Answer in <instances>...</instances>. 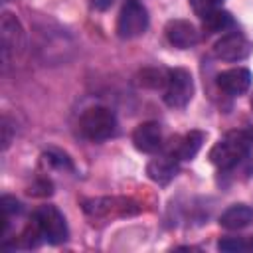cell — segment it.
I'll return each mask as SVG.
<instances>
[{
  "label": "cell",
  "mask_w": 253,
  "mask_h": 253,
  "mask_svg": "<svg viewBox=\"0 0 253 253\" xmlns=\"http://www.w3.org/2000/svg\"><path fill=\"white\" fill-rule=\"evenodd\" d=\"M251 148H253V128L243 126V128L229 130L219 142H215L211 146L208 158L213 166L227 170V168L235 166L243 156H247Z\"/></svg>",
  "instance_id": "6da1fadb"
},
{
  "label": "cell",
  "mask_w": 253,
  "mask_h": 253,
  "mask_svg": "<svg viewBox=\"0 0 253 253\" xmlns=\"http://www.w3.org/2000/svg\"><path fill=\"white\" fill-rule=\"evenodd\" d=\"M79 130L85 138L93 142L107 140L117 130V117L109 107H101V105L89 107L79 119Z\"/></svg>",
  "instance_id": "7a4b0ae2"
},
{
  "label": "cell",
  "mask_w": 253,
  "mask_h": 253,
  "mask_svg": "<svg viewBox=\"0 0 253 253\" xmlns=\"http://www.w3.org/2000/svg\"><path fill=\"white\" fill-rule=\"evenodd\" d=\"M34 219L43 235V239H47L51 245H59L63 241H67L69 237V229H67V221L63 217V213L55 208V206H40L34 211Z\"/></svg>",
  "instance_id": "3957f363"
},
{
  "label": "cell",
  "mask_w": 253,
  "mask_h": 253,
  "mask_svg": "<svg viewBox=\"0 0 253 253\" xmlns=\"http://www.w3.org/2000/svg\"><path fill=\"white\" fill-rule=\"evenodd\" d=\"M194 95V79L192 73L184 67L170 69L168 85L164 89V103L172 109H182L190 103Z\"/></svg>",
  "instance_id": "277c9868"
},
{
  "label": "cell",
  "mask_w": 253,
  "mask_h": 253,
  "mask_svg": "<svg viewBox=\"0 0 253 253\" xmlns=\"http://www.w3.org/2000/svg\"><path fill=\"white\" fill-rule=\"evenodd\" d=\"M148 28V12L138 2H126L117 20V36L123 40L138 38Z\"/></svg>",
  "instance_id": "5b68a950"
},
{
  "label": "cell",
  "mask_w": 253,
  "mask_h": 253,
  "mask_svg": "<svg viewBox=\"0 0 253 253\" xmlns=\"http://www.w3.org/2000/svg\"><path fill=\"white\" fill-rule=\"evenodd\" d=\"M83 210L95 217H109V215H134L138 208L128 198H89L83 200Z\"/></svg>",
  "instance_id": "8992f818"
},
{
  "label": "cell",
  "mask_w": 253,
  "mask_h": 253,
  "mask_svg": "<svg viewBox=\"0 0 253 253\" xmlns=\"http://www.w3.org/2000/svg\"><path fill=\"white\" fill-rule=\"evenodd\" d=\"M253 53V43L239 32L221 36L213 43V55L221 61H243Z\"/></svg>",
  "instance_id": "52a82bcc"
},
{
  "label": "cell",
  "mask_w": 253,
  "mask_h": 253,
  "mask_svg": "<svg viewBox=\"0 0 253 253\" xmlns=\"http://www.w3.org/2000/svg\"><path fill=\"white\" fill-rule=\"evenodd\" d=\"M0 36H2V51H4V57L8 55H20L24 45H26V36H24V28L20 24V20L10 14V12H4L2 14V22H0Z\"/></svg>",
  "instance_id": "ba28073f"
},
{
  "label": "cell",
  "mask_w": 253,
  "mask_h": 253,
  "mask_svg": "<svg viewBox=\"0 0 253 253\" xmlns=\"http://www.w3.org/2000/svg\"><path fill=\"white\" fill-rule=\"evenodd\" d=\"M164 34H166V40L178 49H188V47L196 45L200 40L198 28L190 20H182V18L170 20L164 28Z\"/></svg>",
  "instance_id": "9c48e42d"
},
{
  "label": "cell",
  "mask_w": 253,
  "mask_h": 253,
  "mask_svg": "<svg viewBox=\"0 0 253 253\" xmlns=\"http://www.w3.org/2000/svg\"><path fill=\"white\" fill-rule=\"evenodd\" d=\"M132 144L136 150L144 152V154H154L160 150L162 146V130L160 125L154 121H146L140 123L134 132H132Z\"/></svg>",
  "instance_id": "30bf717a"
},
{
  "label": "cell",
  "mask_w": 253,
  "mask_h": 253,
  "mask_svg": "<svg viewBox=\"0 0 253 253\" xmlns=\"http://www.w3.org/2000/svg\"><path fill=\"white\" fill-rule=\"evenodd\" d=\"M217 85L227 95H243L251 87V71L245 67H231L217 75Z\"/></svg>",
  "instance_id": "8fae6325"
},
{
  "label": "cell",
  "mask_w": 253,
  "mask_h": 253,
  "mask_svg": "<svg viewBox=\"0 0 253 253\" xmlns=\"http://www.w3.org/2000/svg\"><path fill=\"white\" fill-rule=\"evenodd\" d=\"M178 158L170 152L158 156V158H152L146 166V174L152 182L156 184H168L176 174H178Z\"/></svg>",
  "instance_id": "7c38bea8"
},
{
  "label": "cell",
  "mask_w": 253,
  "mask_h": 253,
  "mask_svg": "<svg viewBox=\"0 0 253 253\" xmlns=\"http://www.w3.org/2000/svg\"><path fill=\"white\" fill-rule=\"evenodd\" d=\"M204 140H206V132H202V130H190L184 136L172 140L168 152L174 154L178 160H190V158H194L198 154V150L202 148Z\"/></svg>",
  "instance_id": "4fadbf2b"
},
{
  "label": "cell",
  "mask_w": 253,
  "mask_h": 253,
  "mask_svg": "<svg viewBox=\"0 0 253 253\" xmlns=\"http://www.w3.org/2000/svg\"><path fill=\"white\" fill-rule=\"evenodd\" d=\"M251 223H253V208L245 206V204L229 206L219 215V225L225 229H243Z\"/></svg>",
  "instance_id": "5bb4252c"
},
{
  "label": "cell",
  "mask_w": 253,
  "mask_h": 253,
  "mask_svg": "<svg viewBox=\"0 0 253 253\" xmlns=\"http://www.w3.org/2000/svg\"><path fill=\"white\" fill-rule=\"evenodd\" d=\"M168 75L170 69H162V67H144L136 73V83L140 87L146 89H166L168 85Z\"/></svg>",
  "instance_id": "9a60e30c"
},
{
  "label": "cell",
  "mask_w": 253,
  "mask_h": 253,
  "mask_svg": "<svg viewBox=\"0 0 253 253\" xmlns=\"http://www.w3.org/2000/svg\"><path fill=\"white\" fill-rule=\"evenodd\" d=\"M202 22H204V30H208L210 34H213V32H225L227 28L233 26L231 14L225 12V10H219V8H215V10H213L210 16H206Z\"/></svg>",
  "instance_id": "2e32d148"
},
{
  "label": "cell",
  "mask_w": 253,
  "mask_h": 253,
  "mask_svg": "<svg viewBox=\"0 0 253 253\" xmlns=\"http://www.w3.org/2000/svg\"><path fill=\"white\" fill-rule=\"evenodd\" d=\"M42 162H45L47 166L59 168V170H73V164H71L69 156L63 154V152H57V150L43 152V154H42Z\"/></svg>",
  "instance_id": "e0dca14e"
},
{
  "label": "cell",
  "mask_w": 253,
  "mask_h": 253,
  "mask_svg": "<svg viewBox=\"0 0 253 253\" xmlns=\"http://www.w3.org/2000/svg\"><path fill=\"white\" fill-rule=\"evenodd\" d=\"M217 247L221 251H247L253 249V241L245 237H223L217 241Z\"/></svg>",
  "instance_id": "ac0fdd59"
},
{
  "label": "cell",
  "mask_w": 253,
  "mask_h": 253,
  "mask_svg": "<svg viewBox=\"0 0 253 253\" xmlns=\"http://www.w3.org/2000/svg\"><path fill=\"white\" fill-rule=\"evenodd\" d=\"M188 2H190V6H192L194 14H196L200 20H204L206 16H210V14L215 10V2H217V0H188Z\"/></svg>",
  "instance_id": "d6986e66"
},
{
  "label": "cell",
  "mask_w": 253,
  "mask_h": 253,
  "mask_svg": "<svg viewBox=\"0 0 253 253\" xmlns=\"http://www.w3.org/2000/svg\"><path fill=\"white\" fill-rule=\"evenodd\" d=\"M0 206H2V213H4V217H10V215L22 211V204H20L16 198H12V196H2Z\"/></svg>",
  "instance_id": "ffe728a7"
},
{
  "label": "cell",
  "mask_w": 253,
  "mask_h": 253,
  "mask_svg": "<svg viewBox=\"0 0 253 253\" xmlns=\"http://www.w3.org/2000/svg\"><path fill=\"white\" fill-rule=\"evenodd\" d=\"M51 188H53V186H51L49 180L40 178V180H36V182L28 188V194H30V196H49V194L53 192Z\"/></svg>",
  "instance_id": "44dd1931"
},
{
  "label": "cell",
  "mask_w": 253,
  "mask_h": 253,
  "mask_svg": "<svg viewBox=\"0 0 253 253\" xmlns=\"http://www.w3.org/2000/svg\"><path fill=\"white\" fill-rule=\"evenodd\" d=\"M10 140H12V136H10V125H8V119L4 117V119H2V142H4L2 148H4V150L10 146Z\"/></svg>",
  "instance_id": "7402d4cb"
},
{
  "label": "cell",
  "mask_w": 253,
  "mask_h": 253,
  "mask_svg": "<svg viewBox=\"0 0 253 253\" xmlns=\"http://www.w3.org/2000/svg\"><path fill=\"white\" fill-rule=\"evenodd\" d=\"M91 4H93L97 10H107V8L113 4V0H91Z\"/></svg>",
  "instance_id": "603a6c76"
},
{
  "label": "cell",
  "mask_w": 253,
  "mask_h": 253,
  "mask_svg": "<svg viewBox=\"0 0 253 253\" xmlns=\"http://www.w3.org/2000/svg\"><path fill=\"white\" fill-rule=\"evenodd\" d=\"M251 109H253V97H251Z\"/></svg>",
  "instance_id": "cb8c5ba5"
}]
</instances>
